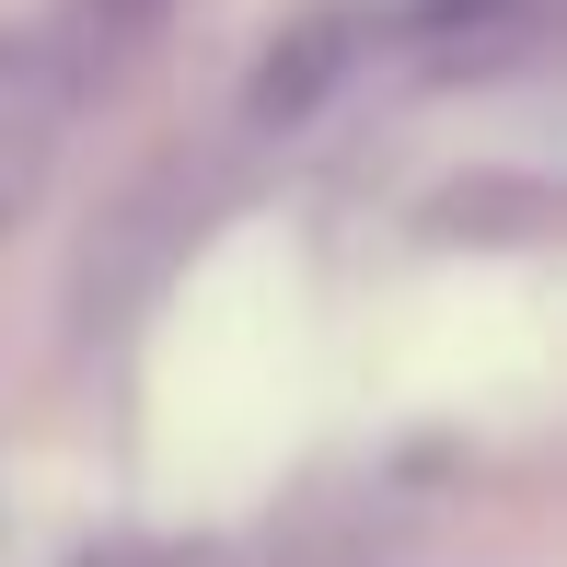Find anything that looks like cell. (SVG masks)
Wrapping results in <instances>:
<instances>
[{
    "instance_id": "obj_1",
    "label": "cell",
    "mask_w": 567,
    "mask_h": 567,
    "mask_svg": "<svg viewBox=\"0 0 567 567\" xmlns=\"http://www.w3.org/2000/svg\"><path fill=\"white\" fill-rule=\"evenodd\" d=\"M47 140H59V82H47L35 59H0V220L35 197Z\"/></svg>"
}]
</instances>
